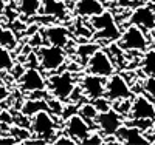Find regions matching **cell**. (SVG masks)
<instances>
[{"instance_id":"d4e9b609","label":"cell","mask_w":155,"mask_h":145,"mask_svg":"<svg viewBox=\"0 0 155 145\" xmlns=\"http://www.w3.org/2000/svg\"><path fill=\"white\" fill-rule=\"evenodd\" d=\"M112 107L118 111L124 119H127L130 116V110H132V97L129 99H121V100H115L112 102Z\"/></svg>"},{"instance_id":"ba28073f","label":"cell","mask_w":155,"mask_h":145,"mask_svg":"<svg viewBox=\"0 0 155 145\" xmlns=\"http://www.w3.org/2000/svg\"><path fill=\"white\" fill-rule=\"evenodd\" d=\"M85 70L88 73H93V74H98V76H102V77H109L116 71V67H115V62H113L112 56L107 51L99 48L95 54L87 60Z\"/></svg>"},{"instance_id":"44dd1931","label":"cell","mask_w":155,"mask_h":145,"mask_svg":"<svg viewBox=\"0 0 155 145\" xmlns=\"http://www.w3.org/2000/svg\"><path fill=\"white\" fill-rule=\"evenodd\" d=\"M140 68L144 76H155V48H149L140 59Z\"/></svg>"},{"instance_id":"9c48e42d","label":"cell","mask_w":155,"mask_h":145,"mask_svg":"<svg viewBox=\"0 0 155 145\" xmlns=\"http://www.w3.org/2000/svg\"><path fill=\"white\" fill-rule=\"evenodd\" d=\"M124 117L116 111L113 107L106 110V111H99L95 125L96 130H99L104 136H110V134H116L118 130L124 125Z\"/></svg>"},{"instance_id":"5b68a950","label":"cell","mask_w":155,"mask_h":145,"mask_svg":"<svg viewBox=\"0 0 155 145\" xmlns=\"http://www.w3.org/2000/svg\"><path fill=\"white\" fill-rule=\"evenodd\" d=\"M116 42L124 51L141 52V54L150 48V40L147 39V33L132 23H129V26L121 33V37Z\"/></svg>"},{"instance_id":"2e32d148","label":"cell","mask_w":155,"mask_h":145,"mask_svg":"<svg viewBox=\"0 0 155 145\" xmlns=\"http://www.w3.org/2000/svg\"><path fill=\"white\" fill-rule=\"evenodd\" d=\"M68 11V3L65 0H42L41 16L51 17L53 20H65Z\"/></svg>"},{"instance_id":"ac0fdd59","label":"cell","mask_w":155,"mask_h":145,"mask_svg":"<svg viewBox=\"0 0 155 145\" xmlns=\"http://www.w3.org/2000/svg\"><path fill=\"white\" fill-rule=\"evenodd\" d=\"M16 3L22 19H33L41 14L42 0H17Z\"/></svg>"},{"instance_id":"83f0119b","label":"cell","mask_w":155,"mask_h":145,"mask_svg":"<svg viewBox=\"0 0 155 145\" xmlns=\"http://www.w3.org/2000/svg\"><path fill=\"white\" fill-rule=\"evenodd\" d=\"M93 103H95V107L99 110V111H106V110H109V108H112V102L104 96V97H99V99H96V100H93Z\"/></svg>"},{"instance_id":"836d02e7","label":"cell","mask_w":155,"mask_h":145,"mask_svg":"<svg viewBox=\"0 0 155 145\" xmlns=\"http://www.w3.org/2000/svg\"><path fill=\"white\" fill-rule=\"evenodd\" d=\"M149 2H150V3H155V0H149Z\"/></svg>"},{"instance_id":"5bb4252c","label":"cell","mask_w":155,"mask_h":145,"mask_svg":"<svg viewBox=\"0 0 155 145\" xmlns=\"http://www.w3.org/2000/svg\"><path fill=\"white\" fill-rule=\"evenodd\" d=\"M132 119H153L155 121V102H152L144 93H138L132 97Z\"/></svg>"},{"instance_id":"1f68e13d","label":"cell","mask_w":155,"mask_h":145,"mask_svg":"<svg viewBox=\"0 0 155 145\" xmlns=\"http://www.w3.org/2000/svg\"><path fill=\"white\" fill-rule=\"evenodd\" d=\"M104 3H113V2H116V0H102Z\"/></svg>"},{"instance_id":"7c38bea8","label":"cell","mask_w":155,"mask_h":145,"mask_svg":"<svg viewBox=\"0 0 155 145\" xmlns=\"http://www.w3.org/2000/svg\"><path fill=\"white\" fill-rule=\"evenodd\" d=\"M17 85L23 93H34L47 90V79L41 68H27L17 80Z\"/></svg>"},{"instance_id":"d6986e66","label":"cell","mask_w":155,"mask_h":145,"mask_svg":"<svg viewBox=\"0 0 155 145\" xmlns=\"http://www.w3.org/2000/svg\"><path fill=\"white\" fill-rule=\"evenodd\" d=\"M41 110H48V102L47 99H39V97H28L27 100L23 102L22 105V108L20 111L25 114V116H34L37 111H41ZM50 111V110H48Z\"/></svg>"},{"instance_id":"9a60e30c","label":"cell","mask_w":155,"mask_h":145,"mask_svg":"<svg viewBox=\"0 0 155 145\" xmlns=\"http://www.w3.org/2000/svg\"><path fill=\"white\" fill-rule=\"evenodd\" d=\"M73 14L79 19H92L106 11L102 0H78L73 5Z\"/></svg>"},{"instance_id":"4316f807","label":"cell","mask_w":155,"mask_h":145,"mask_svg":"<svg viewBox=\"0 0 155 145\" xmlns=\"http://www.w3.org/2000/svg\"><path fill=\"white\" fill-rule=\"evenodd\" d=\"M124 124H127V125H134V127L140 128L141 131L147 133V131L153 127V119H132V117H127V119L124 121Z\"/></svg>"},{"instance_id":"4dcf8cb0","label":"cell","mask_w":155,"mask_h":145,"mask_svg":"<svg viewBox=\"0 0 155 145\" xmlns=\"http://www.w3.org/2000/svg\"><path fill=\"white\" fill-rule=\"evenodd\" d=\"M65 2L68 3V6H71V8H73V5H74V3L78 2V0H65Z\"/></svg>"},{"instance_id":"cb8c5ba5","label":"cell","mask_w":155,"mask_h":145,"mask_svg":"<svg viewBox=\"0 0 155 145\" xmlns=\"http://www.w3.org/2000/svg\"><path fill=\"white\" fill-rule=\"evenodd\" d=\"M16 65V59L11 54V49L0 45V73H9Z\"/></svg>"},{"instance_id":"484cf974","label":"cell","mask_w":155,"mask_h":145,"mask_svg":"<svg viewBox=\"0 0 155 145\" xmlns=\"http://www.w3.org/2000/svg\"><path fill=\"white\" fill-rule=\"evenodd\" d=\"M141 90L152 102H155V76H146L141 82Z\"/></svg>"},{"instance_id":"e575fe53","label":"cell","mask_w":155,"mask_h":145,"mask_svg":"<svg viewBox=\"0 0 155 145\" xmlns=\"http://www.w3.org/2000/svg\"><path fill=\"white\" fill-rule=\"evenodd\" d=\"M14 2H17V0H14Z\"/></svg>"},{"instance_id":"603a6c76","label":"cell","mask_w":155,"mask_h":145,"mask_svg":"<svg viewBox=\"0 0 155 145\" xmlns=\"http://www.w3.org/2000/svg\"><path fill=\"white\" fill-rule=\"evenodd\" d=\"M99 48H101V45L93 40V42H90V43H82V45H79V46L74 49V54L78 56V59H79V62H81L82 65H85L87 60L92 57Z\"/></svg>"},{"instance_id":"ffe728a7","label":"cell","mask_w":155,"mask_h":145,"mask_svg":"<svg viewBox=\"0 0 155 145\" xmlns=\"http://www.w3.org/2000/svg\"><path fill=\"white\" fill-rule=\"evenodd\" d=\"M0 45L8 49H16L19 45V34L11 26L0 25Z\"/></svg>"},{"instance_id":"4fadbf2b","label":"cell","mask_w":155,"mask_h":145,"mask_svg":"<svg viewBox=\"0 0 155 145\" xmlns=\"http://www.w3.org/2000/svg\"><path fill=\"white\" fill-rule=\"evenodd\" d=\"M41 33L45 39V43H48V45L67 48L70 43L71 33L64 25H45L41 30Z\"/></svg>"},{"instance_id":"7402d4cb","label":"cell","mask_w":155,"mask_h":145,"mask_svg":"<svg viewBox=\"0 0 155 145\" xmlns=\"http://www.w3.org/2000/svg\"><path fill=\"white\" fill-rule=\"evenodd\" d=\"M78 113H79V114L84 117V119L96 130L95 121H96V117H98V114H99V110L95 107V103H93L92 100H90V102H82V103H79Z\"/></svg>"},{"instance_id":"d6a6232c","label":"cell","mask_w":155,"mask_h":145,"mask_svg":"<svg viewBox=\"0 0 155 145\" xmlns=\"http://www.w3.org/2000/svg\"><path fill=\"white\" fill-rule=\"evenodd\" d=\"M150 37H152V39H155V30H153V31L150 33Z\"/></svg>"},{"instance_id":"52a82bcc","label":"cell","mask_w":155,"mask_h":145,"mask_svg":"<svg viewBox=\"0 0 155 145\" xmlns=\"http://www.w3.org/2000/svg\"><path fill=\"white\" fill-rule=\"evenodd\" d=\"M106 82H107V77H102V76L87 71L79 79V87L82 90L85 99L93 102L99 97L106 96Z\"/></svg>"},{"instance_id":"30bf717a","label":"cell","mask_w":155,"mask_h":145,"mask_svg":"<svg viewBox=\"0 0 155 145\" xmlns=\"http://www.w3.org/2000/svg\"><path fill=\"white\" fill-rule=\"evenodd\" d=\"M129 23L140 26L146 33H152L155 30V9L153 3L149 2V5H138L134 9H130V14L127 17Z\"/></svg>"},{"instance_id":"e0dca14e","label":"cell","mask_w":155,"mask_h":145,"mask_svg":"<svg viewBox=\"0 0 155 145\" xmlns=\"http://www.w3.org/2000/svg\"><path fill=\"white\" fill-rule=\"evenodd\" d=\"M116 136L120 137L123 143H149L150 142V139L146 136L144 131H141L140 128L134 125H127V124H124L118 130Z\"/></svg>"},{"instance_id":"8992f818","label":"cell","mask_w":155,"mask_h":145,"mask_svg":"<svg viewBox=\"0 0 155 145\" xmlns=\"http://www.w3.org/2000/svg\"><path fill=\"white\" fill-rule=\"evenodd\" d=\"M134 96V90L129 84L127 77L120 74V73H113L112 76L107 77L106 82V97L110 102L115 100H121V99H129Z\"/></svg>"},{"instance_id":"6da1fadb","label":"cell","mask_w":155,"mask_h":145,"mask_svg":"<svg viewBox=\"0 0 155 145\" xmlns=\"http://www.w3.org/2000/svg\"><path fill=\"white\" fill-rule=\"evenodd\" d=\"M90 26L93 28V40L101 45V42L104 43H112L116 42L121 37V30L118 26V20H116L115 14L112 11H104L101 14L88 19Z\"/></svg>"},{"instance_id":"7a4b0ae2","label":"cell","mask_w":155,"mask_h":145,"mask_svg":"<svg viewBox=\"0 0 155 145\" xmlns=\"http://www.w3.org/2000/svg\"><path fill=\"white\" fill-rule=\"evenodd\" d=\"M79 80L70 70H64L62 73H53L47 79V90L51 96H54L64 102H70L73 91L76 90Z\"/></svg>"},{"instance_id":"f1b7e54d","label":"cell","mask_w":155,"mask_h":145,"mask_svg":"<svg viewBox=\"0 0 155 145\" xmlns=\"http://www.w3.org/2000/svg\"><path fill=\"white\" fill-rule=\"evenodd\" d=\"M51 143H76L74 142V139H71L67 133H64V134H58L54 139H53V142Z\"/></svg>"},{"instance_id":"f546056e","label":"cell","mask_w":155,"mask_h":145,"mask_svg":"<svg viewBox=\"0 0 155 145\" xmlns=\"http://www.w3.org/2000/svg\"><path fill=\"white\" fill-rule=\"evenodd\" d=\"M8 3H9V0H0V17H3L5 9H6Z\"/></svg>"},{"instance_id":"277c9868","label":"cell","mask_w":155,"mask_h":145,"mask_svg":"<svg viewBox=\"0 0 155 145\" xmlns=\"http://www.w3.org/2000/svg\"><path fill=\"white\" fill-rule=\"evenodd\" d=\"M59 117H56L51 111L48 110H41L37 111L34 116H31V125L30 130L33 136L41 137L47 140L48 143L53 142V139L58 136V121Z\"/></svg>"},{"instance_id":"3957f363","label":"cell","mask_w":155,"mask_h":145,"mask_svg":"<svg viewBox=\"0 0 155 145\" xmlns=\"http://www.w3.org/2000/svg\"><path fill=\"white\" fill-rule=\"evenodd\" d=\"M37 56H39V63H41V70L47 74L58 73L61 68H64V65L68 62L65 48L54 46L44 43L42 46L34 48Z\"/></svg>"},{"instance_id":"8fae6325","label":"cell","mask_w":155,"mask_h":145,"mask_svg":"<svg viewBox=\"0 0 155 145\" xmlns=\"http://www.w3.org/2000/svg\"><path fill=\"white\" fill-rule=\"evenodd\" d=\"M92 130H95V128L90 125L79 113H76L71 117H68L65 121V125H64V133H67L71 139H74L76 143H84L87 136L92 133Z\"/></svg>"}]
</instances>
